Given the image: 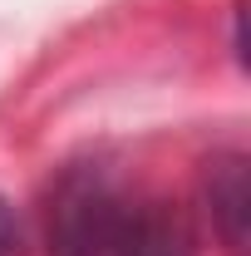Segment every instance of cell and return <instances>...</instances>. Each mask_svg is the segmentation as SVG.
I'll list each match as a JSON object with an SVG mask.
<instances>
[{"instance_id": "cell-1", "label": "cell", "mask_w": 251, "mask_h": 256, "mask_svg": "<svg viewBox=\"0 0 251 256\" xmlns=\"http://www.w3.org/2000/svg\"><path fill=\"white\" fill-rule=\"evenodd\" d=\"M54 256H192V232L172 202L128 192L94 172L60 192Z\"/></svg>"}, {"instance_id": "cell-2", "label": "cell", "mask_w": 251, "mask_h": 256, "mask_svg": "<svg viewBox=\"0 0 251 256\" xmlns=\"http://www.w3.org/2000/svg\"><path fill=\"white\" fill-rule=\"evenodd\" d=\"M0 256H20V226H15V212L5 207V197H0Z\"/></svg>"}]
</instances>
